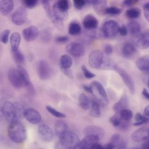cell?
Instances as JSON below:
<instances>
[{
    "label": "cell",
    "mask_w": 149,
    "mask_h": 149,
    "mask_svg": "<svg viewBox=\"0 0 149 149\" xmlns=\"http://www.w3.org/2000/svg\"><path fill=\"white\" fill-rule=\"evenodd\" d=\"M69 37L68 36H58L55 38L56 42L58 43H65L69 41Z\"/></svg>",
    "instance_id": "obj_49"
},
{
    "label": "cell",
    "mask_w": 149,
    "mask_h": 149,
    "mask_svg": "<svg viewBox=\"0 0 149 149\" xmlns=\"http://www.w3.org/2000/svg\"><path fill=\"white\" fill-rule=\"evenodd\" d=\"M105 56L102 51L94 50L88 56V63L91 68L97 69H101Z\"/></svg>",
    "instance_id": "obj_6"
},
{
    "label": "cell",
    "mask_w": 149,
    "mask_h": 149,
    "mask_svg": "<svg viewBox=\"0 0 149 149\" xmlns=\"http://www.w3.org/2000/svg\"><path fill=\"white\" fill-rule=\"evenodd\" d=\"M127 29L130 34L133 37H135L139 35H140L141 32V26L140 24L136 21L132 20L128 23L127 24Z\"/></svg>",
    "instance_id": "obj_22"
},
{
    "label": "cell",
    "mask_w": 149,
    "mask_h": 149,
    "mask_svg": "<svg viewBox=\"0 0 149 149\" xmlns=\"http://www.w3.org/2000/svg\"><path fill=\"white\" fill-rule=\"evenodd\" d=\"M83 25L87 30H94L98 27V21L94 16L88 14L83 18Z\"/></svg>",
    "instance_id": "obj_18"
},
{
    "label": "cell",
    "mask_w": 149,
    "mask_h": 149,
    "mask_svg": "<svg viewBox=\"0 0 149 149\" xmlns=\"http://www.w3.org/2000/svg\"><path fill=\"white\" fill-rule=\"evenodd\" d=\"M21 41V36L20 35L17 33H13L10 37V43L11 46V50L12 51H17L19 49V47L20 46Z\"/></svg>",
    "instance_id": "obj_25"
},
{
    "label": "cell",
    "mask_w": 149,
    "mask_h": 149,
    "mask_svg": "<svg viewBox=\"0 0 149 149\" xmlns=\"http://www.w3.org/2000/svg\"><path fill=\"white\" fill-rule=\"evenodd\" d=\"M37 72L38 76L41 80H47L50 74V69L48 62L45 60H40L37 63Z\"/></svg>",
    "instance_id": "obj_12"
},
{
    "label": "cell",
    "mask_w": 149,
    "mask_h": 149,
    "mask_svg": "<svg viewBox=\"0 0 149 149\" xmlns=\"http://www.w3.org/2000/svg\"><path fill=\"white\" fill-rule=\"evenodd\" d=\"M27 12L26 9L23 7L18 8L12 15L11 20L13 23L20 26L24 23L26 20Z\"/></svg>",
    "instance_id": "obj_11"
},
{
    "label": "cell",
    "mask_w": 149,
    "mask_h": 149,
    "mask_svg": "<svg viewBox=\"0 0 149 149\" xmlns=\"http://www.w3.org/2000/svg\"><path fill=\"white\" fill-rule=\"evenodd\" d=\"M143 11L145 19L149 22V2L144 4L143 6Z\"/></svg>",
    "instance_id": "obj_46"
},
{
    "label": "cell",
    "mask_w": 149,
    "mask_h": 149,
    "mask_svg": "<svg viewBox=\"0 0 149 149\" xmlns=\"http://www.w3.org/2000/svg\"><path fill=\"white\" fill-rule=\"evenodd\" d=\"M1 111L3 117L9 123L16 121L19 118L15 104L12 102H4L2 105Z\"/></svg>",
    "instance_id": "obj_4"
},
{
    "label": "cell",
    "mask_w": 149,
    "mask_h": 149,
    "mask_svg": "<svg viewBox=\"0 0 149 149\" xmlns=\"http://www.w3.org/2000/svg\"><path fill=\"white\" fill-rule=\"evenodd\" d=\"M40 34L38 29L34 26H29L23 30V36L24 40L27 41H32L35 40Z\"/></svg>",
    "instance_id": "obj_15"
},
{
    "label": "cell",
    "mask_w": 149,
    "mask_h": 149,
    "mask_svg": "<svg viewBox=\"0 0 149 149\" xmlns=\"http://www.w3.org/2000/svg\"><path fill=\"white\" fill-rule=\"evenodd\" d=\"M54 129L56 135L59 137L63 133L68 130V126L66 122L59 120L55 122Z\"/></svg>",
    "instance_id": "obj_27"
},
{
    "label": "cell",
    "mask_w": 149,
    "mask_h": 149,
    "mask_svg": "<svg viewBox=\"0 0 149 149\" xmlns=\"http://www.w3.org/2000/svg\"><path fill=\"white\" fill-rule=\"evenodd\" d=\"M23 116L29 122L34 125L39 123L41 120L40 113L32 108L25 109L23 112Z\"/></svg>",
    "instance_id": "obj_10"
},
{
    "label": "cell",
    "mask_w": 149,
    "mask_h": 149,
    "mask_svg": "<svg viewBox=\"0 0 149 149\" xmlns=\"http://www.w3.org/2000/svg\"><path fill=\"white\" fill-rule=\"evenodd\" d=\"M78 136L74 132L67 130L59 137V144L65 149H73L80 143Z\"/></svg>",
    "instance_id": "obj_2"
},
{
    "label": "cell",
    "mask_w": 149,
    "mask_h": 149,
    "mask_svg": "<svg viewBox=\"0 0 149 149\" xmlns=\"http://www.w3.org/2000/svg\"><path fill=\"white\" fill-rule=\"evenodd\" d=\"M12 55L13 56V58L15 62L18 65H21L24 61V55L22 54V52L20 50L17 51H12L11 50Z\"/></svg>",
    "instance_id": "obj_34"
},
{
    "label": "cell",
    "mask_w": 149,
    "mask_h": 149,
    "mask_svg": "<svg viewBox=\"0 0 149 149\" xmlns=\"http://www.w3.org/2000/svg\"><path fill=\"white\" fill-rule=\"evenodd\" d=\"M91 149H104V146H101V144L97 143L91 148Z\"/></svg>",
    "instance_id": "obj_56"
},
{
    "label": "cell",
    "mask_w": 149,
    "mask_h": 149,
    "mask_svg": "<svg viewBox=\"0 0 149 149\" xmlns=\"http://www.w3.org/2000/svg\"><path fill=\"white\" fill-rule=\"evenodd\" d=\"M128 29L127 27L125 25L123 24L122 25L119 29V34L122 36H125L128 33Z\"/></svg>",
    "instance_id": "obj_48"
},
{
    "label": "cell",
    "mask_w": 149,
    "mask_h": 149,
    "mask_svg": "<svg viewBox=\"0 0 149 149\" xmlns=\"http://www.w3.org/2000/svg\"><path fill=\"white\" fill-rule=\"evenodd\" d=\"M132 149H139V148H132Z\"/></svg>",
    "instance_id": "obj_64"
},
{
    "label": "cell",
    "mask_w": 149,
    "mask_h": 149,
    "mask_svg": "<svg viewBox=\"0 0 149 149\" xmlns=\"http://www.w3.org/2000/svg\"><path fill=\"white\" fill-rule=\"evenodd\" d=\"M55 4L61 10L68 12L69 9V2L68 0H58Z\"/></svg>",
    "instance_id": "obj_39"
},
{
    "label": "cell",
    "mask_w": 149,
    "mask_h": 149,
    "mask_svg": "<svg viewBox=\"0 0 149 149\" xmlns=\"http://www.w3.org/2000/svg\"><path fill=\"white\" fill-rule=\"evenodd\" d=\"M61 71L63 74H65L66 76H67L68 77L73 78V74L72 72L70 71L69 69H61Z\"/></svg>",
    "instance_id": "obj_52"
},
{
    "label": "cell",
    "mask_w": 149,
    "mask_h": 149,
    "mask_svg": "<svg viewBox=\"0 0 149 149\" xmlns=\"http://www.w3.org/2000/svg\"><path fill=\"white\" fill-rule=\"evenodd\" d=\"M41 1L47 16L52 21L53 19V16H52V9H51L50 0H41Z\"/></svg>",
    "instance_id": "obj_38"
},
{
    "label": "cell",
    "mask_w": 149,
    "mask_h": 149,
    "mask_svg": "<svg viewBox=\"0 0 149 149\" xmlns=\"http://www.w3.org/2000/svg\"><path fill=\"white\" fill-rule=\"evenodd\" d=\"M75 8L77 9H81L86 4L85 0H73Z\"/></svg>",
    "instance_id": "obj_47"
},
{
    "label": "cell",
    "mask_w": 149,
    "mask_h": 149,
    "mask_svg": "<svg viewBox=\"0 0 149 149\" xmlns=\"http://www.w3.org/2000/svg\"><path fill=\"white\" fill-rule=\"evenodd\" d=\"M91 93L100 104L107 105L109 100L103 85L99 81H94L90 84Z\"/></svg>",
    "instance_id": "obj_3"
},
{
    "label": "cell",
    "mask_w": 149,
    "mask_h": 149,
    "mask_svg": "<svg viewBox=\"0 0 149 149\" xmlns=\"http://www.w3.org/2000/svg\"><path fill=\"white\" fill-rule=\"evenodd\" d=\"M22 1L24 5L30 9L34 8L38 3V0H22Z\"/></svg>",
    "instance_id": "obj_44"
},
{
    "label": "cell",
    "mask_w": 149,
    "mask_h": 149,
    "mask_svg": "<svg viewBox=\"0 0 149 149\" xmlns=\"http://www.w3.org/2000/svg\"><path fill=\"white\" fill-rule=\"evenodd\" d=\"M136 46L132 42H126L122 49V54L126 58L132 57L136 52Z\"/></svg>",
    "instance_id": "obj_20"
},
{
    "label": "cell",
    "mask_w": 149,
    "mask_h": 149,
    "mask_svg": "<svg viewBox=\"0 0 149 149\" xmlns=\"http://www.w3.org/2000/svg\"><path fill=\"white\" fill-rule=\"evenodd\" d=\"M122 120L125 121H130L133 116V112L129 109H124L119 112Z\"/></svg>",
    "instance_id": "obj_36"
},
{
    "label": "cell",
    "mask_w": 149,
    "mask_h": 149,
    "mask_svg": "<svg viewBox=\"0 0 149 149\" xmlns=\"http://www.w3.org/2000/svg\"><path fill=\"white\" fill-rule=\"evenodd\" d=\"M66 51L74 57H81L85 52V48L79 42H73L68 44L66 47Z\"/></svg>",
    "instance_id": "obj_9"
},
{
    "label": "cell",
    "mask_w": 149,
    "mask_h": 149,
    "mask_svg": "<svg viewBox=\"0 0 149 149\" xmlns=\"http://www.w3.org/2000/svg\"><path fill=\"white\" fill-rule=\"evenodd\" d=\"M139 0H124L123 4L126 6H132L136 4Z\"/></svg>",
    "instance_id": "obj_50"
},
{
    "label": "cell",
    "mask_w": 149,
    "mask_h": 149,
    "mask_svg": "<svg viewBox=\"0 0 149 149\" xmlns=\"http://www.w3.org/2000/svg\"><path fill=\"white\" fill-rule=\"evenodd\" d=\"M79 102L80 107L84 110L90 109L91 101H90L88 97L84 93H81L79 96Z\"/></svg>",
    "instance_id": "obj_31"
},
{
    "label": "cell",
    "mask_w": 149,
    "mask_h": 149,
    "mask_svg": "<svg viewBox=\"0 0 149 149\" xmlns=\"http://www.w3.org/2000/svg\"><path fill=\"white\" fill-rule=\"evenodd\" d=\"M46 110L52 115H53L54 116L56 117V118H64L66 117V115L61 112L58 111V110H56V109H55L54 108L49 106V105H47L45 107Z\"/></svg>",
    "instance_id": "obj_37"
},
{
    "label": "cell",
    "mask_w": 149,
    "mask_h": 149,
    "mask_svg": "<svg viewBox=\"0 0 149 149\" xmlns=\"http://www.w3.org/2000/svg\"><path fill=\"white\" fill-rule=\"evenodd\" d=\"M143 33L144 35V36L146 37L147 40L149 41V29L146 30L144 32H143Z\"/></svg>",
    "instance_id": "obj_60"
},
{
    "label": "cell",
    "mask_w": 149,
    "mask_h": 149,
    "mask_svg": "<svg viewBox=\"0 0 149 149\" xmlns=\"http://www.w3.org/2000/svg\"><path fill=\"white\" fill-rule=\"evenodd\" d=\"M10 33V30H7V29L4 30L3 31H2L1 34V41L3 44H5L8 42Z\"/></svg>",
    "instance_id": "obj_43"
},
{
    "label": "cell",
    "mask_w": 149,
    "mask_h": 149,
    "mask_svg": "<svg viewBox=\"0 0 149 149\" xmlns=\"http://www.w3.org/2000/svg\"><path fill=\"white\" fill-rule=\"evenodd\" d=\"M129 99L126 95H123L120 100L116 102L113 106V110L116 112H119L122 110L126 109L128 106Z\"/></svg>",
    "instance_id": "obj_23"
},
{
    "label": "cell",
    "mask_w": 149,
    "mask_h": 149,
    "mask_svg": "<svg viewBox=\"0 0 149 149\" xmlns=\"http://www.w3.org/2000/svg\"><path fill=\"white\" fill-rule=\"evenodd\" d=\"M85 136H94L98 137L100 139L104 136L105 132L104 129L98 126L90 125L87 126L83 130Z\"/></svg>",
    "instance_id": "obj_16"
},
{
    "label": "cell",
    "mask_w": 149,
    "mask_h": 149,
    "mask_svg": "<svg viewBox=\"0 0 149 149\" xmlns=\"http://www.w3.org/2000/svg\"><path fill=\"white\" fill-rule=\"evenodd\" d=\"M118 74L121 77L123 83L126 86V87L129 90L131 94H133L135 91V87H134V83L133 79L132 77L129 75V74L123 69L117 67L115 70Z\"/></svg>",
    "instance_id": "obj_8"
},
{
    "label": "cell",
    "mask_w": 149,
    "mask_h": 149,
    "mask_svg": "<svg viewBox=\"0 0 149 149\" xmlns=\"http://www.w3.org/2000/svg\"><path fill=\"white\" fill-rule=\"evenodd\" d=\"M94 10L98 15H104L107 7V0H96L93 4Z\"/></svg>",
    "instance_id": "obj_26"
},
{
    "label": "cell",
    "mask_w": 149,
    "mask_h": 149,
    "mask_svg": "<svg viewBox=\"0 0 149 149\" xmlns=\"http://www.w3.org/2000/svg\"><path fill=\"white\" fill-rule=\"evenodd\" d=\"M149 137V128L144 126L136 130L132 134V139L134 141L141 142L147 140Z\"/></svg>",
    "instance_id": "obj_14"
},
{
    "label": "cell",
    "mask_w": 149,
    "mask_h": 149,
    "mask_svg": "<svg viewBox=\"0 0 149 149\" xmlns=\"http://www.w3.org/2000/svg\"><path fill=\"white\" fill-rule=\"evenodd\" d=\"M81 31V26L76 22H72L68 27V33L72 36H76L80 34Z\"/></svg>",
    "instance_id": "obj_32"
},
{
    "label": "cell",
    "mask_w": 149,
    "mask_h": 149,
    "mask_svg": "<svg viewBox=\"0 0 149 149\" xmlns=\"http://www.w3.org/2000/svg\"><path fill=\"white\" fill-rule=\"evenodd\" d=\"M13 0H1L0 2V12L2 15L9 14L13 9Z\"/></svg>",
    "instance_id": "obj_21"
},
{
    "label": "cell",
    "mask_w": 149,
    "mask_h": 149,
    "mask_svg": "<svg viewBox=\"0 0 149 149\" xmlns=\"http://www.w3.org/2000/svg\"><path fill=\"white\" fill-rule=\"evenodd\" d=\"M141 149H149V137L146 140V141L144 143H143Z\"/></svg>",
    "instance_id": "obj_55"
},
{
    "label": "cell",
    "mask_w": 149,
    "mask_h": 149,
    "mask_svg": "<svg viewBox=\"0 0 149 149\" xmlns=\"http://www.w3.org/2000/svg\"><path fill=\"white\" fill-rule=\"evenodd\" d=\"M100 139L94 136H86L79 143V145L83 149H91L97 143H98Z\"/></svg>",
    "instance_id": "obj_17"
},
{
    "label": "cell",
    "mask_w": 149,
    "mask_h": 149,
    "mask_svg": "<svg viewBox=\"0 0 149 149\" xmlns=\"http://www.w3.org/2000/svg\"><path fill=\"white\" fill-rule=\"evenodd\" d=\"M144 113L146 116L149 117V105H147L144 109Z\"/></svg>",
    "instance_id": "obj_59"
},
{
    "label": "cell",
    "mask_w": 149,
    "mask_h": 149,
    "mask_svg": "<svg viewBox=\"0 0 149 149\" xmlns=\"http://www.w3.org/2000/svg\"><path fill=\"white\" fill-rule=\"evenodd\" d=\"M120 26L117 22L113 20L106 21L102 27V32L104 37L112 38L119 33Z\"/></svg>",
    "instance_id": "obj_5"
},
{
    "label": "cell",
    "mask_w": 149,
    "mask_h": 149,
    "mask_svg": "<svg viewBox=\"0 0 149 149\" xmlns=\"http://www.w3.org/2000/svg\"><path fill=\"white\" fill-rule=\"evenodd\" d=\"M73 149H83V148H81V147L78 144V145H77L76 147H74Z\"/></svg>",
    "instance_id": "obj_62"
},
{
    "label": "cell",
    "mask_w": 149,
    "mask_h": 149,
    "mask_svg": "<svg viewBox=\"0 0 149 149\" xmlns=\"http://www.w3.org/2000/svg\"><path fill=\"white\" fill-rule=\"evenodd\" d=\"M126 16L132 19H135L138 18L141 15V10L137 8H132L127 9L126 11Z\"/></svg>",
    "instance_id": "obj_33"
},
{
    "label": "cell",
    "mask_w": 149,
    "mask_h": 149,
    "mask_svg": "<svg viewBox=\"0 0 149 149\" xmlns=\"http://www.w3.org/2000/svg\"><path fill=\"white\" fill-rule=\"evenodd\" d=\"M100 103L95 100L91 101L90 115L94 118H99L101 115Z\"/></svg>",
    "instance_id": "obj_29"
},
{
    "label": "cell",
    "mask_w": 149,
    "mask_h": 149,
    "mask_svg": "<svg viewBox=\"0 0 149 149\" xmlns=\"http://www.w3.org/2000/svg\"><path fill=\"white\" fill-rule=\"evenodd\" d=\"M104 149H116V146L112 143L110 142L104 146Z\"/></svg>",
    "instance_id": "obj_53"
},
{
    "label": "cell",
    "mask_w": 149,
    "mask_h": 149,
    "mask_svg": "<svg viewBox=\"0 0 149 149\" xmlns=\"http://www.w3.org/2000/svg\"><path fill=\"white\" fill-rule=\"evenodd\" d=\"M104 52L107 55H111L113 52V47L110 44H107L104 47Z\"/></svg>",
    "instance_id": "obj_51"
},
{
    "label": "cell",
    "mask_w": 149,
    "mask_h": 149,
    "mask_svg": "<svg viewBox=\"0 0 149 149\" xmlns=\"http://www.w3.org/2000/svg\"><path fill=\"white\" fill-rule=\"evenodd\" d=\"M96 0H85L86 1V3H87L88 4H93L94 3V2Z\"/></svg>",
    "instance_id": "obj_61"
},
{
    "label": "cell",
    "mask_w": 149,
    "mask_h": 149,
    "mask_svg": "<svg viewBox=\"0 0 149 149\" xmlns=\"http://www.w3.org/2000/svg\"><path fill=\"white\" fill-rule=\"evenodd\" d=\"M134 42L138 48L141 49H147L149 47V41L143 34V32L139 36L134 37Z\"/></svg>",
    "instance_id": "obj_24"
},
{
    "label": "cell",
    "mask_w": 149,
    "mask_h": 149,
    "mask_svg": "<svg viewBox=\"0 0 149 149\" xmlns=\"http://www.w3.org/2000/svg\"><path fill=\"white\" fill-rule=\"evenodd\" d=\"M73 63V61L71 57L67 55H62L59 59L60 69H70Z\"/></svg>",
    "instance_id": "obj_28"
},
{
    "label": "cell",
    "mask_w": 149,
    "mask_h": 149,
    "mask_svg": "<svg viewBox=\"0 0 149 149\" xmlns=\"http://www.w3.org/2000/svg\"><path fill=\"white\" fill-rule=\"evenodd\" d=\"M17 69L19 72L24 86L26 87L29 86L30 84H31V83L30 81V79L26 70L21 65H17Z\"/></svg>",
    "instance_id": "obj_30"
},
{
    "label": "cell",
    "mask_w": 149,
    "mask_h": 149,
    "mask_svg": "<svg viewBox=\"0 0 149 149\" xmlns=\"http://www.w3.org/2000/svg\"><path fill=\"white\" fill-rule=\"evenodd\" d=\"M147 87H148V88H149V78H148V80H147Z\"/></svg>",
    "instance_id": "obj_63"
},
{
    "label": "cell",
    "mask_w": 149,
    "mask_h": 149,
    "mask_svg": "<svg viewBox=\"0 0 149 149\" xmlns=\"http://www.w3.org/2000/svg\"><path fill=\"white\" fill-rule=\"evenodd\" d=\"M120 138H121V137H120V134H113L111 137V142L113 144H114L115 146L117 145V146H118L120 144L122 143H120Z\"/></svg>",
    "instance_id": "obj_45"
},
{
    "label": "cell",
    "mask_w": 149,
    "mask_h": 149,
    "mask_svg": "<svg viewBox=\"0 0 149 149\" xmlns=\"http://www.w3.org/2000/svg\"><path fill=\"white\" fill-rule=\"evenodd\" d=\"M122 12V10L115 6H109L107 7L105 10V14L109 15H118Z\"/></svg>",
    "instance_id": "obj_41"
},
{
    "label": "cell",
    "mask_w": 149,
    "mask_h": 149,
    "mask_svg": "<svg viewBox=\"0 0 149 149\" xmlns=\"http://www.w3.org/2000/svg\"><path fill=\"white\" fill-rule=\"evenodd\" d=\"M38 132L40 139L45 142L51 141L54 137V132L51 128L46 124H41L39 126Z\"/></svg>",
    "instance_id": "obj_13"
},
{
    "label": "cell",
    "mask_w": 149,
    "mask_h": 149,
    "mask_svg": "<svg viewBox=\"0 0 149 149\" xmlns=\"http://www.w3.org/2000/svg\"><path fill=\"white\" fill-rule=\"evenodd\" d=\"M121 122L122 119L119 116V112L116 113L115 115L109 118V122L115 127H119Z\"/></svg>",
    "instance_id": "obj_40"
},
{
    "label": "cell",
    "mask_w": 149,
    "mask_h": 149,
    "mask_svg": "<svg viewBox=\"0 0 149 149\" xmlns=\"http://www.w3.org/2000/svg\"><path fill=\"white\" fill-rule=\"evenodd\" d=\"M8 134L10 139L16 143H21L27 137L24 126L18 120L9 123L8 126Z\"/></svg>",
    "instance_id": "obj_1"
},
{
    "label": "cell",
    "mask_w": 149,
    "mask_h": 149,
    "mask_svg": "<svg viewBox=\"0 0 149 149\" xmlns=\"http://www.w3.org/2000/svg\"><path fill=\"white\" fill-rule=\"evenodd\" d=\"M116 149H127V147L124 143H121L118 146H116Z\"/></svg>",
    "instance_id": "obj_58"
},
{
    "label": "cell",
    "mask_w": 149,
    "mask_h": 149,
    "mask_svg": "<svg viewBox=\"0 0 149 149\" xmlns=\"http://www.w3.org/2000/svg\"><path fill=\"white\" fill-rule=\"evenodd\" d=\"M81 68V70L83 73V74L86 78L90 79L94 78L95 76V74L92 73L91 71H90L85 65H83Z\"/></svg>",
    "instance_id": "obj_42"
},
{
    "label": "cell",
    "mask_w": 149,
    "mask_h": 149,
    "mask_svg": "<svg viewBox=\"0 0 149 149\" xmlns=\"http://www.w3.org/2000/svg\"><path fill=\"white\" fill-rule=\"evenodd\" d=\"M83 88L87 92H88V93H91V87L90 86H88V85H83Z\"/></svg>",
    "instance_id": "obj_57"
},
{
    "label": "cell",
    "mask_w": 149,
    "mask_h": 149,
    "mask_svg": "<svg viewBox=\"0 0 149 149\" xmlns=\"http://www.w3.org/2000/svg\"><path fill=\"white\" fill-rule=\"evenodd\" d=\"M142 95L148 100H149V92L148 91V90L144 88L143 89V91H142Z\"/></svg>",
    "instance_id": "obj_54"
},
{
    "label": "cell",
    "mask_w": 149,
    "mask_h": 149,
    "mask_svg": "<svg viewBox=\"0 0 149 149\" xmlns=\"http://www.w3.org/2000/svg\"><path fill=\"white\" fill-rule=\"evenodd\" d=\"M134 119L136 122L133 123L134 126H139L144 123H147L149 122V118L143 115L139 112L136 114L134 116Z\"/></svg>",
    "instance_id": "obj_35"
},
{
    "label": "cell",
    "mask_w": 149,
    "mask_h": 149,
    "mask_svg": "<svg viewBox=\"0 0 149 149\" xmlns=\"http://www.w3.org/2000/svg\"><path fill=\"white\" fill-rule=\"evenodd\" d=\"M136 65L140 71L149 74V56H144L138 58L136 61Z\"/></svg>",
    "instance_id": "obj_19"
},
{
    "label": "cell",
    "mask_w": 149,
    "mask_h": 149,
    "mask_svg": "<svg viewBox=\"0 0 149 149\" xmlns=\"http://www.w3.org/2000/svg\"><path fill=\"white\" fill-rule=\"evenodd\" d=\"M8 77L10 84L13 87L16 88H20L24 86L17 69L10 68L8 72Z\"/></svg>",
    "instance_id": "obj_7"
}]
</instances>
